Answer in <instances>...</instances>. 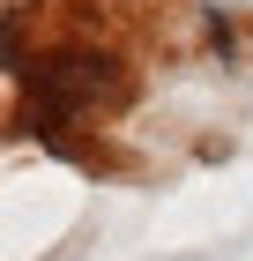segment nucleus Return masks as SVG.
Here are the masks:
<instances>
[{"mask_svg":"<svg viewBox=\"0 0 253 261\" xmlns=\"http://www.w3.org/2000/svg\"><path fill=\"white\" fill-rule=\"evenodd\" d=\"M97 90H104V60H52V67H38L45 112H82V105H97Z\"/></svg>","mask_w":253,"mask_h":261,"instance_id":"f257e3e1","label":"nucleus"}]
</instances>
